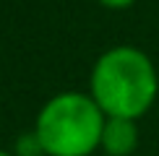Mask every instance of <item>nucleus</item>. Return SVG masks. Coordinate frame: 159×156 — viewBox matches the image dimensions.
<instances>
[{"mask_svg": "<svg viewBox=\"0 0 159 156\" xmlns=\"http://www.w3.org/2000/svg\"><path fill=\"white\" fill-rule=\"evenodd\" d=\"M159 91V76L143 50L120 44L97 57L89 76V96L104 117L138 120L151 109Z\"/></svg>", "mask_w": 159, "mask_h": 156, "instance_id": "1", "label": "nucleus"}, {"mask_svg": "<svg viewBox=\"0 0 159 156\" xmlns=\"http://www.w3.org/2000/svg\"><path fill=\"white\" fill-rule=\"evenodd\" d=\"M107 117L81 91H63L39 109L34 135L44 156H91L102 143Z\"/></svg>", "mask_w": 159, "mask_h": 156, "instance_id": "2", "label": "nucleus"}, {"mask_svg": "<svg viewBox=\"0 0 159 156\" xmlns=\"http://www.w3.org/2000/svg\"><path fill=\"white\" fill-rule=\"evenodd\" d=\"M99 148L107 156H130L138 148V125H136V120L107 117Z\"/></svg>", "mask_w": 159, "mask_h": 156, "instance_id": "3", "label": "nucleus"}, {"mask_svg": "<svg viewBox=\"0 0 159 156\" xmlns=\"http://www.w3.org/2000/svg\"><path fill=\"white\" fill-rule=\"evenodd\" d=\"M39 154H44V151H42V146H39V141H37L34 130H31V133L26 135L24 141H18L16 156H39Z\"/></svg>", "mask_w": 159, "mask_h": 156, "instance_id": "4", "label": "nucleus"}, {"mask_svg": "<svg viewBox=\"0 0 159 156\" xmlns=\"http://www.w3.org/2000/svg\"><path fill=\"white\" fill-rule=\"evenodd\" d=\"M97 3L104 5V8H110V11H125V8H130L136 0H97Z\"/></svg>", "mask_w": 159, "mask_h": 156, "instance_id": "5", "label": "nucleus"}, {"mask_svg": "<svg viewBox=\"0 0 159 156\" xmlns=\"http://www.w3.org/2000/svg\"><path fill=\"white\" fill-rule=\"evenodd\" d=\"M0 156H16V154H8V151H0Z\"/></svg>", "mask_w": 159, "mask_h": 156, "instance_id": "6", "label": "nucleus"}]
</instances>
